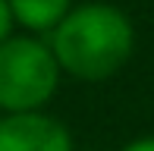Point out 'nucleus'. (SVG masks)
I'll list each match as a JSON object with an SVG mask.
<instances>
[{"mask_svg": "<svg viewBox=\"0 0 154 151\" xmlns=\"http://www.w3.org/2000/svg\"><path fill=\"white\" fill-rule=\"evenodd\" d=\"M13 25H16V19H13L10 0H0V44H3V41L13 35Z\"/></svg>", "mask_w": 154, "mask_h": 151, "instance_id": "5", "label": "nucleus"}, {"mask_svg": "<svg viewBox=\"0 0 154 151\" xmlns=\"http://www.w3.org/2000/svg\"><path fill=\"white\" fill-rule=\"evenodd\" d=\"M120 151H154V135H138V139L126 142Z\"/></svg>", "mask_w": 154, "mask_h": 151, "instance_id": "6", "label": "nucleus"}, {"mask_svg": "<svg viewBox=\"0 0 154 151\" xmlns=\"http://www.w3.org/2000/svg\"><path fill=\"white\" fill-rule=\"evenodd\" d=\"M0 151H72V135L57 116L44 110L3 113Z\"/></svg>", "mask_w": 154, "mask_h": 151, "instance_id": "3", "label": "nucleus"}, {"mask_svg": "<svg viewBox=\"0 0 154 151\" xmlns=\"http://www.w3.org/2000/svg\"><path fill=\"white\" fill-rule=\"evenodd\" d=\"M16 25L32 35H51L72 10V0H10Z\"/></svg>", "mask_w": 154, "mask_h": 151, "instance_id": "4", "label": "nucleus"}, {"mask_svg": "<svg viewBox=\"0 0 154 151\" xmlns=\"http://www.w3.org/2000/svg\"><path fill=\"white\" fill-rule=\"evenodd\" d=\"M0 120H3V110H0Z\"/></svg>", "mask_w": 154, "mask_h": 151, "instance_id": "7", "label": "nucleus"}, {"mask_svg": "<svg viewBox=\"0 0 154 151\" xmlns=\"http://www.w3.org/2000/svg\"><path fill=\"white\" fill-rule=\"evenodd\" d=\"M60 69L79 82H107L135 54V25L113 3H79L51 32Z\"/></svg>", "mask_w": 154, "mask_h": 151, "instance_id": "1", "label": "nucleus"}, {"mask_svg": "<svg viewBox=\"0 0 154 151\" xmlns=\"http://www.w3.org/2000/svg\"><path fill=\"white\" fill-rule=\"evenodd\" d=\"M60 76L63 69L47 41L35 35H10L0 44V110H44L60 88Z\"/></svg>", "mask_w": 154, "mask_h": 151, "instance_id": "2", "label": "nucleus"}]
</instances>
